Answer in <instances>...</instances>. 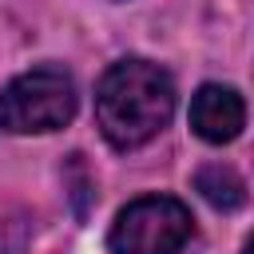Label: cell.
<instances>
[{
    "mask_svg": "<svg viewBox=\"0 0 254 254\" xmlns=\"http://www.w3.org/2000/svg\"><path fill=\"white\" fill-rule=\"evenodd\" d=\"M75 115V83L64 67H32L0 91V127L12 135L60 131Z\"/></svg>",
    "mask_w": 254,
    "mask_h": 254,
    "instance_id": "cell-2",
    "label": "cell"
},
{
    "mask_svg": "<svg viewBox=\"0 0 254 254\" xmlns=\"http://www.w3.org/2000/svg\"><path fill=\"white\" fill-rule=\"evenodd\" d=\"M194 234L190 210L171 194H143L127 202L107 234L115 254H179Z\"/></svg>",
    "mask_w": 254,
    "mask_h": 254,
    "instance_id": "cell-3",
    "label": "cell"
},
{
    "mask_svg": "<svg viewBox=\"0 0 254 254\" xmlns=\"http://www.w3.org/2000/svg\"><path fill=\"white\" fill-rule=\"evenodd\" d=\"M194 190L214 206V210H238L246 202V183L234 167L226 163H206L198 175H194Z\"/></svg>",
    "mask_w": 254,
    "mask_h": 254,
    "instance_id": "cell-5",
    "label": "cell"
},
{
    "mask_svg": "<svg viewBox=\"0 0 254 254\" xmlns=\"http://www.w3.org/2000/svg\"><path fill=\"white\" fill-rule=\"evenodd\" d=\"M175 115V83L151 60H119L99 75L95 119L115 151L151 143Z\"/></svg>",
    "mask_w": 254,
    "mask_h": 254,
    "instance_id": "cell-1",
    "label": "cell"
},
{
    "mask_svg": "<svg viewBox=\"0 0 254 254\" xmlns=\"http://www.w3.org/2000/svg\"><path fill=\"white\" fill-rule=\"evenodd\" d=\"M190 127L206 143H230L246 127V103L226 83H202L190 99Z\"/></svg>",
    "mask_w": 254,
    "mask_h": 254,
    "instance_id": "cell-4",
    "label": "cell"
}]
</instances>
